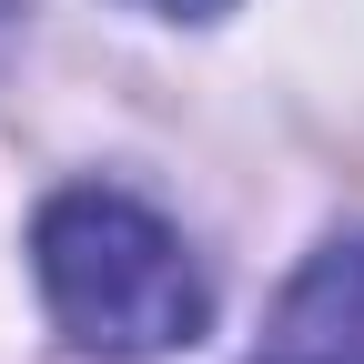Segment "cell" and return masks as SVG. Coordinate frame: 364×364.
Segmentation results:
<instances>
[{
  "mask_svg": "<svg viewBox=\"0 0 364 364\" xmlns=\"http://www.w3.org/2000/svg\"><path fill=\"white\" fill-rule=\"evenodd\" d=\"M31 273H41V304H51L61 344L102 354V364L182 354L213 324V284H203L193 243H182L152 203L112 193V182H71V193L41 203Z\"/></svg>",
  "mask_w": 364,
  "mask_h": 364,
  "instance_id": "1",
  "label": "cell"
},
{
  "mask_svg": "<svg viewBox=\"0 0 364 364\" xmlns=\"http://www.w3.org/2000/svg\"><path fill=\"white\" fill-rule=\"evenodd\" d=\"M253 364H364V233H334L304 253Z\"/></svg>",
  "mask_w": 364,
  "mask_h": 364,
  "instance_id": "2",
  "label": "cell"
},
{
  "mask_svg": "<svg viewBox=\"0 0 364 364\" xmlns=\"http://www.w3.org/2000/svg\"><path fill=\"white\" fill-rule=\"evenodd\" d=\"M152 11H172V21H213V11H233V0H152Z\"/></svg>",
  "mask_w": 364,
  "mask_h": 364,
  "instance_id": "3",
  "label": "cell"
},
{
  "mask_svg": "<svg viewBox=\"0 0 364 364\" xmlns=\"http://www.w3.org/2000/svg\"><path fill=\"white\" fill-rule=\"evenodd\" d=\"M11 11H21V0H0V21H11Z\"/></svg>",
  "mask_w": 364,
  "mask_h": 364,
  "instance_id": "4",
  "label": "cell"
}]
</instances>
